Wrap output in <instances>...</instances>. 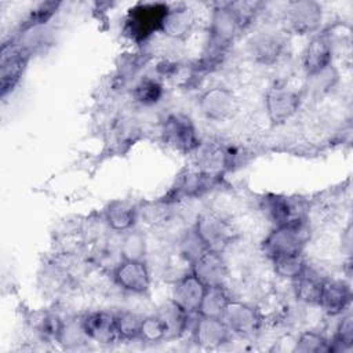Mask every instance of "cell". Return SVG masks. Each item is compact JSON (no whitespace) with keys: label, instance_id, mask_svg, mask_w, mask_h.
<instances>
[{"label":"cell","instance_id":"cell-1","mask_svg":"<svg viewBox=\"0 0 353 353\" xmlns=\"http://www.w3.org/2000/svg\"><path fill=\"white\" fill-rule=\"evenodd\" d=\"M241 26L243 23L232 4L218 6L212 12L210 23L208 47L211 50V57L223 51Z\"/></svg>","mask_w":353,"mask_h":353},{"label":"cell","instance_id":"cell-2","mask_svg":"<svg viewBox=\"0 0 353 353\" xmlns=\"http://www.w3.org/2000/svg\"><path fill=\"white\" fill-rule=\"evenodd\" d=\"M170 7L163 3H139L132 7L127 18V30L134 39H146L154 30H161Z\"/></svg>","mask_w":353,"mask_h":353},{"label":"cell","instance_id":"cell-3","mask_svg":"<svg viewBox=\"0 0 353 353\" xmlns=\"http://www.w3.org/2000/svg\"><path fill=\"white\" fill-rule=\"evenodd\" d=\"M307 232L305 225L276 226L263 240V251L270 259L294 252H302Z\"/></svg>","mask_w":353,"mask_h":353},{"label":"cell","instance_id":"cell-4","mask_svg":"<svg viewBox=\"0 0 353 353\" xmlns=\"http://www.w3.org/2000/svg\"><path fill=\"white\" fill-rule=\"evenodd\" d=\"M201 113L215 121H223L233 117L239 109L236 95L225 87H212L203 92L199 99Z\"/></svg>","mask_w":353,"mask_h":353},{"label":"cell","instance_id":"cell-5","mask_svg":"<svg viewBox=\"0 0 353 353\" xmlns=\"http://www.w3.org/2000/svg\"><path fill=\"white\" fill-rule=\"evenodd\" d=\"M265 212L276 226L305 225V205L298 199L272 196L265 199Z\"/></svg>","mask_w":353,"mask_h":353},{"label":"cell","instance_id":"cell-6","mask_svg":"<svg viewBox=\"0 0 353 353\" xmlns=\"http://www.w3.org/2000/svg\"><path fill=\"white\" fill-rule=\"evenodd\" d=\"M287 23L296 34H309L317 30L321 23V6L316 1H294L287 8Z\"/></svg>","mask_w":353,"mask_h":353},{"label":"cell","instance_id":"cell-7","mask_svg":"<svg viewBox=\"0 0 353 353\" xmlns=\"http://www.w3.org/2000/svg\"><path fill=\"white\" fill-rule=\"evenodd\" d=\"M164 137L170 145L183 152H192L199 148V138L192 120L181 113L167 117Z\"/></svg>","mask_w":353,"mask_h":353},{"label":"cell","instance_id":"cell-8","mask_svg":"<svg viewBox=\"0 0 353 353\" xmlns=\"http://www.w3.org/2000/svg\"><path fill=\"white\" fill-rule=\"evenodd\" d=\"M266 113L273 124H283L290 120L301 105L296 91L288 88H272L266 95Z\"/></svg>","mask_w":353,"mask_h":353},{"label":"cell","instance_id":"cell-9","mask_svg":"<svg viewBox=\"0 0 353 353\" xmlns=\"http://www.w3.org/2000/svg\"><path fill=\"white\" fill-rule=\"evenodd\" d=\"M114 281L123 290L132 294H145L150 285L149 270L143 261H124L116 266Z\"/></svg>","mask_w":353,"mask_h":353},{"label":"cell","instance_id":"cell-10","mask_svg":"<svg viewBox=\"0 0 353 353\" xmlns=\"http://www.w3.org/2000/svg\"><path fill=\"white\" fill-rule=\"evenodd\" d=\"M221 319L223 320L230 332L239 335H251L259 328L261 324L259 314L254 307L232 299L228 303Z\"/></svg>","mask_w":353,"mask_h":353},{"label":"cell","instance_id":"cell-11","mask_svg":"<svg viewBox=\"0 0 353 353\" xmlns=\"http://www.w3.org/2000/svg\"><path fill=\"white\" fill-rule=\"evenodd\" d=\"M332 61V44L331 39L325 33H319L305 48L303 52V69L307 77L319 74L331 66Z\"/></svg>","mask_w":353,"mask_h":353},{"label":"cell","instance_id":"cell-12","mask_svg":"<svg viewBox=\"0 0 353 353\" xmlns=\"http://www.w3.org/2000/svg\"><path fill=\"white\" fill-rule=\"evenodd\" d=\"M194 230L207 245L208 250L221 252L232 240V232L229 226L218 216L212 214H204L199 218Z\"/></svg>","mask_w":353,"mask_h":353},{"label":"cell","instance_id":"cell-13","mask_svg":"<svg viewBox=\"0 0 353 353\" xmlns=\"http://www.w3.org/2000/svg\"><path fill=\"white\" fill-rule=\"evenodd\" d=\"M80 323L87 339H91L102 345L112 343L116 339H119L116 319L112 313L103 310L92 312L85 314Z\"/></svg>","mask_w":353,"mask_h":353},{"label":"cell","instance_id":"cell-14","mask_svg":"<svg viewBox=\"0 0 353 353\" xmlns=\"http://www.w3.org/2000/svg\"><path fill=\"white\" fill-rule=\"evenodd\" d=\"M229 328L221 317L200 316L194 328L193 339L203 349H216L228 342Z\"/></svg>","mask_w":353,"mask_h":353},{"label":"cell","instance_id":"cell-15","mask_svg":"<svg viewBox=\"0 0 353 353\" xmlns=\"http://www.w3.org/2000/svg\"><path fill=\"white\" fill-rule=\"evenodd\" d=\"M205 284L201 283L193 273L181 277L172 288V302L176 303L188 314L199 312Z\"/></svg>","mask_w":353,"mask_h":353},{"label":"cell","instance_id":"cell-16","mask_svg":"<svg viewBox=\"0 0 353 353\" xmlns=\"http://www.w3.org/2000/svg\"><path fill=\"white\" fill-rule=\"evenodd\" d=\"M192 273L208 285H222L223 279L226 277V266L219 252L205 251L192 263Z\"/></svg>","mask_w":353,"mask_h":353},{"label":"cell","instance_id":"cell-17","mask_svg":"<svg viewBox=\"0 0 353 353\" xmlns=\"http://www.w3.org/2000/svg\"><path fill=\"white\" fill-rule=\"evenodd\" d=\"M29 55L22 51H11L10 54L3 52L1 59V70H0V88H1V97H6L19 81L22 77L26 65H28Z\"/></svg>","mask_w":353,"mask_h":353},{"label":"cell","instance_id":"cell-18","mask_svg":"<svg viewBox=\"0 0 353 353\" xmlns=\"http://www.w3.org/2000/svg\"><path fill=\"white\" fill-rule=\"evenodd\" d=\"M350 287L343 281H324L319 305L331 316L341 314L350 303Z\"/></svg>","mask_w":353,"mask_h":353},{"label":"cell","instance_id":"cell-19","mask_svg":"<svg viewBox=\"0 0 353 353\" xmlns=\"http://www.w3.org/2000/svg\"><path fill=\"white\" fill-rule=\"evenodd\" d=\"M137 219V211L125 201H112L105 212V221L108 226L114 230L124 233L132 229Z\"/></svg>","mask_w":353,"mask_h":353},{"label":"cell","instance_id":"cell-20","mask_svg":"<svg viewBox=\"0 0 353 353\" xmlns=\"http://www.w3.org/2000/svg\"><path fill=\"white\" fill-rule=\"evenodd\" d=\"M193 25V15L189 8L186 7H176L174 10H168L161 32L165 36L174 37V39H182L186 34H189Z\"/></svg>","mask_w":353,"mask_h":353},{"label":"cell","instance_id":"cell-21","mask_svg":"<svg viewBox=\"0 0 353 353\" xmlns=\"http://www.w3.org/2000/svg\"><path fill=\"white\" fill-rule=\"evenodd\" d=\"M229 302L230 298L222 285H208L205 287L197 313L207 317H222Z\"/></svg>","mask_w":353,"mask_h":353},{"label":"cell","instance_id":"cell-22","mask_svg":"<svg viewBox=\"0 0 353 353\" xmlns=\"http://www.w3.org/2000/svg\"><path fill=\"white\" fill-rule=\"evenodd\" d=\"M251 47L252 54L258 61L263 63H270L276 61V58L280 55L283 50V40L279 34L263 32L252 40Z\"/></svg>","mask_w":353,"mask_h":353},{"label":"cell","instance_id":"cell-23","mask_svg":"<svg viewBox=\"0 0 353 353\" xmlns=\"http://www.w3.org/2000/svg\"><path fill=\"white\" fill-rule=\"evenodd\" d=\"M296 298L306 303H319L324 281L313 272L305 269L295 280Z\"/></svg>","mask_w":353,"mask_h":353},{"label":"cell","instance_id":"cell-24","mask_svg":"<svg viewBox=\"0 0 353 353\" xmlns=\"http://www.w3.org/2000/svg\"><path fill=\"white\" fill-rule=\"evenodd\" d=\"M159 317L167 328V338H176L183 334L188 324V313L172 301L164 303L159 310Z\"/></svg>","mask_w":353,"mask_h":353},{"label":"cell","instance_id":"cell-25","mask_svg":"<svg viewBox=\"0 0 353 353\" xmlns=\"http://www.w3.org/2000/svg\"><path fill=\"white\" fill-rule=\"evenodd\" d=\"M146 255V240L142 232L130 229L123 233L120 243V256L124 261H143Z\"/></svg>","mask_w":353,"mask_h":353},{"label":"cell","instance_id":"cell-26","mask_svg":"<svg viewBox=\"0 0 353 353\" xmlns=\"http://www.w3.org/2000/svg\"><path fill=\"white\" fill-rule=\"evenodd\" d=\"M272 261L276 273L284 279L295 280L306 269L302 252L280 255L273 258Z\"/></svg>","mask_w":353,"mask_h":353},{"label":"cell","instance_id":"cell-27","mask_svg":"<svg viewBox=\"0 0 353 353\" xmlns=\"http://www.w3.org/2000/svg\"><path fill=\"white\" fill-rule=\"evenodd\" d=\"M138 338L148 343H156L167 338V328L159 314L142 317Z\"/></svg>","mask_w":353,"mask_h":353},{"label":"cell","instance_id":"cell-28","mask_svg":"<svg viewBox=\"0 0 353 353\" xmlns=\"http://www.w3.org/2000/svg\"><path fill=\"white\" fill-rule=\"evenodd\" d=\"M134 97L142 105L157 103L163 97V85L154 79H142L134 88Z\"/></svg>","mask_w":353,"mask_h":353},{"label":"cell","instance_id":"cell-29","mask_svg":"<svg viewBox=\"0 0 353 353\" xmlns=\"http://www.w3.org/2000/svg\"><path fill=\"white\" fill-rule=\"evenodd\" d=\"M328 347V341L323 335L313 331H306L301 334L295 343V352L298 353H323L330 352Z\"/></svg>","mask_w":353,"mask_h":353},{"label":"cell","instance_id":"cell-30","mask_svg":"<svg viewBox=\"0 0 353 353\" xmlns=\"http://www.w3.org/2000/svg\"><path fill=\"white\" fill-rule=\"evenodd\" d=\"M114 319H116V328H117L119 338H123V339L138 338L142 317H139L132 312H121L119 314H114Z\"/></svg>","mask_w":353,"mask_h":353},{"label":"cell","instance_id":"cell-31","mask_svg":"<svg viewBox=\"0 0 353 353\" xmlns=\"http://www.w3.org/2000/svg\"><path fill=\"white\" fill-rule=\"evenodd\" d=\"M353 346V321L352 316H343L336 327V332L334 336L332 345L330 343L328 350H345Z\"/></svg>","mask_w":353,"mask_h":353},{"label":"cell","instance_id":"cell-32","mask_svg":"<svg viewBox=\"0 0 353 353\" xmlns=\"http://www.w3.org/2000/svg\"><path fill=\"white\" fill-rule=\"evenodd\" d=\"M205 251H208L207 245L203 243L197 232L193 229L188 232L183 239L181 240V254L193 263L199 256H201Z\"/></svg>","mask_w":353,"mask_h":353},{"label":"cell","instance_id":"cell-33","mask_svg":"<svg viewBox=\"0 0 353 353\" xmlns=\"http://www.w3.org/2000/svg\"><path fill=\"white\" fill-rule=\"evenodd\" d=\"M58 7H59V3H54V1H46V3L37 4L28 14V17L23 22L25 29H30V28L46 23L57 12Z\"/></svg>","mask_w":353,"mask_h":353},{"label":"cell","instance_id":"cell-34","mask_svg":"<svg viewBox=\"0 0 353 353\" xmlns=\"http://www.w3.org/2000/svg\"><path fill=\"white\" fill-rule=\"evenodd\" d=\"M207 176L203 172H190L182 178L176 189L181 196H197L207 189Z\"/></svg>","mask_w":353,"mask_h":353}]
</instances>
